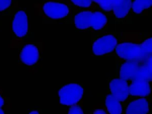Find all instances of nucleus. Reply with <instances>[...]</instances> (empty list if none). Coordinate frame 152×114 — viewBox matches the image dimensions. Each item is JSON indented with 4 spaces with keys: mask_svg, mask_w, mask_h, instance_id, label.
Returning a JSON list of instances; mask_svg holds the SVG:
<instances>
[{
    "mask_svg": "<svg viewBox=\"0 0 152 114\" xmlns=\"http://www.w3.org/2000/svg\"><path fill=\"white\" fill-rule=\"evenodd\" d=\"M109 18L105 13L100 9L76 11L72 24L80 31L90 33L107 31Z\"/></svg>",
    "mask_w": 152,
    "mask_h": 114,
    "instance_id": "obj_1",
    "label": "nucleus"
},
{
    "mask_svg": "<svg viewBox=\"0 0 152 114\" xmlns=\"http://www.w3.org/2000/svg\"><path fill=\"white\" fill-rule=\"evenodd\" d=\"M38 12L43 19L51 23L72 24L76 9L62 0H43L36 5Z\"/></svg>",
    "mask_w": 152,
    "mask_h": 114,
    "instance_id": "obj_2",
    "label": "nucleus"
},
{
    "mask_svg": "<svg viewBox=\"0 0 152 114\" xmlns=\"http://www.w3.org/2000/svg\"><path fill=\"white\" fill-rule=\"evenodd\" d=\"M120 32L100 31L91 33L92 53L95 56L111 57L120 43Z\"/></svg>",
    "mask_w": 152,
    "mask_h": 114,
    "instance_id": "obj_3",
    "label": "nucleus"
},
{
    "mask_svg": "<svg viewBox=\"0 0 152 114\" xmlns=\"http://www.w3.org/2000/svg\"><path fill=\"white\" fill-rule=\"evenodd\" d=\"M11 16V29L13 40L21 41L29 38V16L26 9L18 7Z\"/></svg>",
    "mask_w": 152,
    "mask_h": 114,
    "instance_id": "obj_4",
    "label": "nucleus"
},
{
    "mask_svg": "<svg viewBox=\"0 0 152 114\" xmlns=\"http://www.w3.org/2000/svg\"><path fill=\"white\" fill-rule=\"evenodd\" d=\"M19 42V64L29 68H34L39 64L43 52L41 42Z\"/></svg>",
    "mask_w": 152,
    "mask_h": 114,
    "instance_id": "obj_5",
    "label": "nucleus"
},
{
    "mask_svg": "<svg viewBox=\"0 0 152 114\" xmlns=\"http://www.w3.org/2000/svg\"><path fill=\"white\" fill-rule=\"evenodd\" d=\"M84 93V87L82 83L77 81L67 82L58 89L59 101L61 105L71 107L83 102Z\"/></svg>",
    "mask_w": 152,
    "mask_h": 114,
    "instance_id": "obj_6",
    "label": "nucleus"
},
{
    "mask_svg": "<svg viewBox=\"0 0 152 114\" xmlns=\"http://www.w3.org/2000/svg\"><path fill=\"white\" fill-rule=\"evenodd\" d=\"M152 56L144 50L140 45L131 43H120L117 46L111 57H115L116 61L142 59Z\"/></svg>",
    "mask_w": 152,
    "mask_h": 114,
    "instance_id": "obj_7",
    "label": "nucleus"
},
{
    "mask_svg": "<svg viewBox=\"0 0 152 114\" xmlns=\"http://www.w3.org/2000/svg\"><path fill=\"white\" fill-rule=\"evenodd\" d=\"M152 101V96H130L122 104L123 114H151Z\"/></svg>",
    "mask_w": 152,
    "mask_h": 114,
    "instance_id": "obj_8",
    "label": "nucleus"
},
{
    "mask_svg": "<svg viewBox=\"0 0 152 114\" xmlns=\"http://www.w3.org/2000/svg\"><path fill=\"white\" fill-rule=\"evenodd\" d=\"M120 43H131L140 45L146 52L152 54L151 32H120Z\"/></svg>",
    "mask_w": 152,
    "mask_h": 114,
    "instance_id": "obj_9",
    "label": "nucleus"
},
{
    "mask_svg": "<svg viewBox=\"0 0 152 114\" xmlns=\"http://www.w3.org/2000/svg\"><path fill=\"white\" fill-rule=\"evenodd\" d=\"M132 0H121L113 10L111 23L130 24L133 23Z\"/></svg>",
    "mask_w": 152,
    "mask_h": 114,
    "instance_id": "obj_10",
    "label": "nucleus"
},
{
    "mask_svg": "<svg viewBox=\"0 0 152 114\" xmlns=\"http://www.w3.org/2000/svg\"><path fill=\"white\" fill-rule=\"evenodd\" d=\"M107 90L122 104L130 96L128 82L115 75L107 79Z\"/></svg>",
    "mask_w": 152,
    "mask_h": 114,
    "instance_id": "obj_11",
    "label": "nucleus"
},
{
    "mask_svg": "<svg viewBox=\"0 0 152 114\" xmlns=\"http://www.w3.org/2000/svg\"><path fill=\"white\" fill-rule=\"evenodd\" d=\"M142 59L116 61L115 76L129 82L134 77Z\"/></svg>",
    "mask_w": 152,
    "mask_h": 114,
    "instance_id": "obj_12",
    "label": "nucleus"
},
{
    "mask_svg": "<svg viewBox=\"0 0 152 114\" xmlns=\"http://www.w3.org/2000/svg\"><path fill=\"white\" fill-rule=\"evenodd\" d=\"M152 81L145 80H132L128 82L130 96H152Z\"/></svg>",
    "mask_w": 152,
    "mask_h": 114,
    "instance_id": "obj_13",
    "label": "nucleus"
},
{
    "mask_svg": "<svg viewBox=\"0 0 152 114\" xmlns=\"http://www.w3.org/2000/svg\"><path fill=\"white\" fill-rule=\"evenodd\" d=\"M152 0H132L133 18L137 16L148 17L152 16Z\"/></svg>",
    "mask_w": 152,
    "mask_h": 114,
    "instance_id": "obj_14",
    "label": "nucleus"
},
{
    "mask_svg": "<svg viewBox=\"0 0 152 114\" xmlns=\"http://www.w3.org/2000/svg\"><path fill=\"white\" fill-rule=\"evenodd\" d=\"M152 56L142 59L137 69L133 79L152 81Z\"/></svg>",
    "mask_w": 152,
    "mask_h": 114,
    "instance_id": "obj_15",
    "label": "nucleus"
},
{
    "mask_svg": "<svg viewBox=\"0 0 152 114\" xmlns=\"http://www.w3.org/2000/svg\"><path fill=\"white\" fill-rule=\"evenodd\" d=\"M104 107L107 111L108 114H123L122 104L115 98L109 91L104 92Z\"/></svg>",
    "mask_w": 152,
    "mask_h": 114,
    "instance_id": "obj_16",
    "label": "nucleus"
},
{
    "mask_svg": "<svg viewBox=\"0 0 152 114\" xmlns=\"http://www.w3.org/2000/svg\"><path fill=\"white\" fill-rule=\"evenodd\" d=\"M101 10H102L109 18L111 19L113 9L119 5L121 0H92Z\"/></svg>",
    "mask_w": 152,
    "mask_h": 114,
    "instance_id": "obj_17",
    "label": "nucleus"
},
{
    "mask_svg": "<svg viewBox=\"0 0 152 114\" xmlns=\"http://www.w3.org/2000/svg\"><path fill=\"white\" fill-rule=\"evenodd\" d=\"M69 3L76 10L100 9L92 0H62Z\"/></svg>",
    "mask_w": 152,
    "mask_h": 114,
    "instance_id": "obj_18",
    "label": "nucleus"
},
{
    "mask_svg": "<svg viewBox=\"0 0 152 114\" xmlns=\"http://www.w3.org/2000/svg\"><path fill=\"white\" fill-rule=\"evenodd\" d=\"M19 0H0V13L4 15H11L18 7Z\"/></svg>",
    "mask_w": 152,
    "mask_h": 114,
    "instance_id": "obj_19",
    "label": "nucleus"
},
{
    "mask_svg": "<svg viewBox=\"0 0 152 114\" xmlns=\"http://www.w3.org/2000/svg\"><path fill=\"white\" fill-rule=\"evenodd\" d=\"M10 105L9 99L4 94L2 90H0V108L4 109L9 113Z\"/></svg>",
    "mask_w": 152,
    "mask_h": 114,
    "instance_id": "obj_20",
    "label": "nucleus"
},
{
    "mask_svg": "<svg viewBox=\"0 0 152 114\" xmlns=\"http://www.w3.org/2000/svg\"><path fill=\"white\" fill-rule=\"evenodd\" d=\"M67 113L69 114H83V102L69 107Z\"/></svg>",
    "mask_w": 152,
    "mask_h": 114,
    "instance_id": "obj_21",
    "label": "nucleus"
},
{
    "mask_svg": "<svg viewBox=\"0 0 152 114\" xmlns=\"http://www.w3.org/2000/svg\"><path fill=\"white\" fill-rule=\"evenodd\" d=\"M92 113H93V114H108V113H107V111L106 110V109L104 107V108H102V109H95L94 110V111H93Z\"/></svg>",
    "mask_w": 152,
    "mask_h": 114,
    "instance_id": "obj_22",
    "label": "nucleus"
},
{
    "mask_svg": "<svg viewBox=\"0 0 152 114\" xmlns=\"http://www.w3.org/2000/svg\"><path fill=\"white\" fill-rule=\"evenodd\" d=\"M40 113V111L38 109H32L28 112V113L29 114H39Z\"/></svg>",
    "mask_w": 152,
    "mask_h": 114,
    "instance_id": "obj_23",
    "label": "nucleus"
},
{
    "mask_svg": "<svg viewBox=\"0 0 152 114\" xmlns=\"http://www.w3.org/2000/svg\"><path fill=\"white\" fill-rule=\"evenodd\" d=\"M8 113V112L7 111H6L5 110L0 108V114H7Z\"/></svg>",
    "mask_w": 152,
    "mask_h": 114,
    "instance_id": "obj_24",
    "label": "nucleus"
},
{
    "mask_svg": "<svg viewBox=\"0 0 152 114\" xmlns=\"http://www.w3.org/2000/svg\"><path fill=\"white\" fill-rule=\"evenodd\" d=\"M42 1H43V0H42Z\"/></svg>",
    "mask_w": 152,
    "mask_h": 114,
    "instance_id": "obj_25",
    "label": "nucleus"
}]
</instances>
